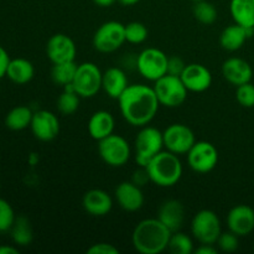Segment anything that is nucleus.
I'll list each match as a JSON object with an SVG mask.
<instances>
[{"instance_id":"1","label":"nucleus","mask_w":254,"mask_h":254,"mask_svg":"<svg viewBox=\"0 0 254 254\" xmlns=\"http://www.w3.org/2000/svg\"><path fill=\"white\" fill-rule=\"evenodd\" d=\"M122 117L134 127H145L155 118L160 103L153 87L129 84L118 98Z\"/></svg>"},{"instance_id":"2","label":"nucleus","mask_w":254,"mask_h":254,"mask_svg":"<svg viewBox=\"0 0 254 254\" xmlns=\"http://www.w3.org/2000/svg\"><path fill=\"white\" fill-rule=\"evenodd\" d=\"M171 231L156 218H145L134 227L131 243L141 254H160L168 250Z\"/></svg>"},{"instance_id":"3","label":"nucleus","mask_w":254,"mask_h":254,"mask_svg":"<svg viewBox=\"0 0 254 254\" xmlns=\"http://www.w3.org/2000/svg\"><path fill=\"white\" fill-rule=\"evenodd\" d=\"M146 171L153 184L160 188H171L183 176V164L176 154L166 150L156 154L146 165Z\"/></svg>"},{"instance_id":"4","label":"nucleus","mask_w":254,"mask_h":254,"mask_svg":"<svg viewBox=\"0 0 254 254\" xmlns=\"http://www.w3.org/2000/svg\"><path fill=\"white\" fill-rule=\"evenodd\" d=\"M135 161L140 168H146L149 161L164 148L163 131L154 127H141L135 138Z\"/></svg>"},{"instance_id":"5","label":"nucleus","mask_w":254,"mask_h":254,"mask_svg":"<svg viewBox=\"0 0 254 254\" xmlns=\"http://www.w3.org/2000/svg\"><path fill=\"white\" fill-rule=\"evenodd\" d=\"M153 88L160 106L168 108L180 107L188 98L189 91L179 76L166 73L165 76L154 82Z\"/></svg>"},{"instance_id":"6","label":"nucleus","mask_w":254,"mask_h":254,"mask_svg":"<svg viewBox=\"0 0 254 254\" xmlns=\"http://www.w3.org/2000/svg\"><path fill=\"white\" fill-rule=\"evenodd\" d=\"M191 233L200 245H216L222 233L221 221L212 210H201L191 221Z\"/></svg>"},{"instance_id":"7","label":"nucleus","mask_w":254,"mask_h":254,"mask_svg":"<svg viewBox=\"0 0 254 254\" xmlns=\"http://www.w3.org/2000/svg\"><path fill=\"white\" fill-rule=\"evenodd\" d=\"M169 57L161 50L148 47L136 56V69L148 81H158L168 73Z\"/></svg>"},{"instance_id":"8","label":"nucleus","mask_w":254,"mask_h":254,"mask_svg":"<svg viewBox=\"0 0 254 254\" xmlns=\"http://www.w3.org/2000/svg\"><path fill=\"white\" fill-rule=\"evenodd\" d=\"M102 71L93 62H83L78 64L72 82L74 92L81 98L94 97L102 89Z\"/></svg>"},{"instance_id":"9","label":"nucleus","mask_w":254,"mask_h":254,"mask_svg":"<svg viewBox=\"0 0 254 254\" xmlns=\"http://www.w3.org/2000/svg\"><path fill=\"white\" fill-rule=\"evenodd\" d=\"M98 154L107 165L121 168L130 159V145L123 136L113 133L98 141Z\"/></svg>"},{"instance_id":"10","label":"nucleus","mask_w":254,"mask_h":254,"mask_svg":"<svg viewBox=\"0 0 254 254\" xmlns=\"http://www.w3.org/2000/svg\"><path fill=\"white\" fill-rule=\"evenodd\" d=\"M126 42L124 25L119 21H107L93 35L94 49L102 54H111L121 49Z\"/></svg>"},{"instance_id":"11","label":"nucleus","mask_w":254,"mask_h":254,"mask_svg":"<svg viewBox=\"0 0 254 254\" xmlns=\"http://www.w3.org/2000/svg\"><path fill=\"white\" fill-rule=\"evenodd\" d=\"M188 163L195 173H210L218 164L217 149L210 141H196L188 153Z\"/></svg>"},{"instance_id":"12","label":"nucleus","mask_w":254,"mask_h":254,"mask_svg":"<svg viewBox=\"0 0 254 254\" xmlns=\"http://www.w3.org/2000/svg\"><path fill=\"white\" fill-rule=\"evenodd\" d=\"M163 135L164 146L166 148V150L171 151L176 155L188 154L193 144L196 143L195 134L191 130V128L181 123L169 126L163 131Z\"/></svg>"},{"instance_id":"13","label":"nucleus","mask_w":254,"mask_h":254,"mask_svg":"<svg viewBox=\"0 0 254 254\" xmlns=\"http://www.w3.org/2000/svg\"><path fill=\"white\" fill-rule=\"evenodd\" d=\"M30 128L37 140L51 141L59 135L60 121L55 113L41 109L34 113Z\"/></svg>"},{"instance_id":"14","label":"nucleus","mask_w":254,"mask_h":254,"mask_svg":"<svg viewBox=\"0 0 254 254\" xmlns=\"http://www.w3.org/2000/svg\"><path fill=\"white\" fill-rule=\"evenodd\" d=\"M76 54V44L66 34L52 35L46 44V55L52 64L74 61Z\"/></svg>"},{"instance_id":"15","label":"nucleus","mask_w":254,"mask_h":254,"mask_svg":"<svg viewBox=\"0 0 254 254\" xmlns=\"http://www.w3.org/2000/svg\"><path fill=\"white\" fill-rule=\"evenodd\" d=\"M227 227L238 237H246L254 231V210L248 205H236L227 215Z\"/></svg>"},{"instance_id":"16","label":"nucleus","mask_w":254,"mask_h":254,"mask_svg":"<svg viewBox=\"0 0 254 254\" xmlns=\"http://www.w3.org/2000/svg\"><path fill=\"white\" fill-rule=\"evenodd\" d=\"M180 78L188 91L195 92V93L207 91L212 84V74L210 69L201 64H186Z\"/></svg>"},{"instance_id":"17","label":"nucleus","mask_w":254,"mask_h":254,"mask_svg":"<svg viewBox=\"0 0 254 254\" xmlns=\"http://www.w3.org/2000/svg\"><path fill=\"white\" fill-rule=\"evenodd\" d=\"M114 195L119 207L127 212H135L144 205V193L141 188L133 181H123L119 184L116 188Z\"/></svg>"},{"instance_id":"18","label":"nucleus","mask_w":254,"mask_h":254,"mask_svg":"<svg viewBox=\"0 0 254 254\" xmlns=\"http://www.w3.org/2000/svg\"><path fill=\"white\" fill-rule=\"evenodd\" d=\"M222 76L227 82L238 87L252 81V66L246 60L240 57H231L222 64Z\"/></svg>"},{"instance_id":"19","label":"nucleus","mask_w":254,"mask_h":254,"mask_svg":"<svg viewBox=\"0 0 254 254\" xmlns=\"http://www.w3.org/2000/svg\"><path fill=\"white\" fill-rule=\"evenodd\" d=\"M84 211L94 217H103L113 208V200L111 195L101 189H92L87 191L82 198Z\"/></svg>"},{"instance_id":"20","label":"nucleus","mask_w":254,"mask_h":254,"mask_svg":"<svg viewBox=\"0 0 254 254\" xmlns=\"http://www.w3.org/2000/svg\"><path fill=\"white\" fill-rule=\"evenodd\" d=\"M158 218L171 231L180 230L185 220V208L178 200H166L160 205L158 211Z\"/></svg>"},{"instance_id":"21","label":"nucleus","mask_w":254,"mask_h":254,"mask_svg":"<svg viewBox=\"0 0 254 254\" xmlns=\"http://www.w3.org/2000/svg\"><path fill=\"white\" fill-rule=\"evenodd\" d=\"M129 82L127 73L121 67H111L106 69L102 76V89L111 98L118 101L123 92L128 88Z\"/></svg>"},{"instance_id":"22","label":"nucleus","mask_w":254,"mask_h":254,"mask_svg":"<svg viewBox=\"0 0 254 254\" xmlns=\"http://www.w3.org/2000/svg\"><path fill=\"white\" fill-rule=\"evenodd\" d=\"M254 29H246L238 24H232L223 29L220 35V45L226 51H237L245 45L248 37L253 34Z\"/></svg>"},{"instance_id":"23","label":"nucleus","mask_w":254,"mask_h":254,"mask_svg":"<svg viewBox=\"0 0 254 254\" xmlns=\"http://www.w3.org/2000/svg\"><path fill=\"white\" fill-rule=\"evenodd\" d=\"M114 126H116V122L112 113L107 111H97L89 118L87 128H88L89 135L94 140L99 141L113 134Z\"/></svg>"},{"instance_id":"24","label":"nucleus","mask_w":254,"mask_h":254,"mask_svg":"<svg viewBox=\"0 0 254 254\" xmlns=\"http://www.w3.org/2000/svg\"><path fill=\"white\" fill-rule=\"evenodd\" d=\"M35 68L34 64L26 59H12L10 60L6 69V77L16 84H26L34 78Z\"/></svg>"},{"instance_id":"25","label":"nucleus","mask_w":254,"mask_h":254,"mask_svg":"<svg viewBox=\"0 0 254 254\" xmlns=\"http://www.w3.org/2000/svg\"><path fill=\"white\" fill-rule=\"evenodd\" d=\"M230 12L236 24L254 29V0H231Z\"/></svg>"},{"instance_id":"26","label":"nucleus","mask_w":254,"mask_h":254,"mask_svg":"<svg viewBox=\"0 0 254 254\" xmlns=\"http://www.w3.org/2000/svg\"><path fill=\"white\" fill-rule=\"evenodd\" d=\"M12 242L20 247H27L34 240V231L31 222L26 216H17L12 227L10 228Z\"/></svg>"},{"instance_id":"27","label":"nucleus","mask_w":254,"mask_h":254,"mask_svg":"<svg viewBox=\"0 0 254 254\" xmlns=\"http://www.w3.org/2000/svg\"><path fill=\"white\" fill-rule=\"evenodd\" d=\"M34 112L26 106H17L12 108L5 117V126L10 130L20 131L29 128Z\"/></svg>"},{"instance_id":"28","label":"nucleus","mask_w":254,"mask_h":254,"mask_svg":"<svg viewBox=\"0 0 254 254\" xmlns=\"http://www.w3.org/2000/svg\"><path fill=\"white\" fill-rule=\"evenodd\" d=\"M79 99H81V97L74 92L72 83L67 84L64 87V92L57 98V109L64 116H71V114L76 113L77 109H78Z\"/></svg>"},{"instance_id":"29","label":"nucleus","mask_w":254,"mask_h":254,"mask_svg":"<svg viewBox=\"0 0 254 254\" xmlns=\"http://www.w3.org/2000/svg\"><path fill=\"white\" fill-rule=\"evenodd\" d=\"M78 64L74 61L62 62V64H54L51 69V78L59 86H67L73 82Z\"/></svg>"},{"instance_id":"30","label":"nucleus","mask_w":254,"mask_h":254,"mask_svg":"<svg viewBox=\"0 0 254 254\" xmlns=\"http://www.w3.org/2000/svg\"><path fill=\"white\" fill-rule=\"evenodd\" d=\"M192 12L195 19L203 25L213 24L218 16V11L216 6L208 0L196 1L195 5H193Z\"/></svg>"},{"instance_id":"31","label":"nucleus","mask_w":254,"mask_h":254,"mask_svg":"<svg viewBox=\"0 0 254 254\" xmlns=\"http://www.w3.org/2000/svg\"><path fill=\"white\" fill-rule=\"evenodd\" d=\"M168 250L173 254H191L193 253L195 248H193V242L190 236L176 231L171 233Z\"/></svg>"},{"instance_id":"32","label":"nucleus","mask_w":254,"mask_h":254,"mask_svg":"<svg viewBox=\"0 0 254 254\" xmlns=\"http://www.w3.org/2000/svg\"><path fill=\"white\" fill-rule=\"evenodd\" d=\"M124 31H126V41L134 45L143 44L149 35L145 25L139 21H131L124 25Z\"/></svg>"},{"instance_id":"33","label":"nucleus","mask_w":254,"mask_h":254,"mask_svg":"<svg viewBox=\"0 0 254 254\" xmlns=\"http://www.w3.org/2000/svg\"><path fill=\"white\" fill-rule=\"evenodd\" d=\"M14 208L6 200L0 197V232H7L15 222Z\"/></svg>"},{"instance_id":"34","label":"nucleus","mask_w":254,"mask_h":254,"mask_svg":"<svg viewBox=\"0 0 254 254\" xmlns=\"http://www.w3.org/2000/svg\"><path fill=\"white\" fill-rule=\"evenodd\" d=\"M236 99L238 103L245 108H253L254 107V84L248 83L241 84L236 91Z\"/></svg>"},{"instance_id":"35","label":"nucleus","mask_w":254,"mask_h":254,"mask_svg":"<svg viewBox=\"0 0 254 254\" xmlns=\"http://www.w3.org/2000/svg\"><path fill=\"white\" fill-rule=\"evenodd\" d=\"M238 246H240V240H238V236L235 235L233 232H231L230 230L227 232H222L220 235L217 240V247L220 248L222 252L226 253H232L235 251L238 250Z\"/></svg>"},{"instance_id":"36","label":"nucleus","mask_w":254,"mask_h":254,"mask_svg":"<svg viewBox=\"0 0 254 254\" xmlns=\"http://www.w3.org/2000/svg\"><path fill=\"white\" fill-rule=\"evenodd\" d=\"M88 254H119V250L111 243H96L87 250Z\"/></svg>"},{"instance_id":"37","label":"nucleus","mask_w":254,"mask_h":254,"mask_svg":"<svg viewBox=\"0 0 254 254\" xmlns=\"http://www.w3.org/2000/svg\"><path fill=\"white\" fill-rule=\"evenodd\" d=\"M186 64L184 60L179 56H171L169 57L168 61V73L173 74V76H181L183 71L185 69Z\"/></svg>"},{"instance_id":"38","label":"nucleus","mask_w":254,"mask_h":254,"mask_svg":"<svg viewBox=\"0 0 254 254\" xmlns=\"http://www.w3.org/2000/svg\"><path fill=\"white\" fill-rule=\"evenodd\" d=\"M133 181L134 184H136L138 186H144L148 181H150V178H149V174L146 171L145 168H140L139 170H136L135 173L133 174Z\"/></svg>"},{"instance_id":"39","label":"nucleus","mask_w":254,"mask_h":254,"mask_svg":"<svg viewBox=\"0 0 254 254\" xmlns=\"http://www.w3.org/2000/svg\"><path fill=\"white\" fill-rule=\"evenodd\" d=\"M10 60L11 59L9 57V54L6 52V50L2 46H0V79L4 76H6L7 64H9Z\"/></svg>"},{"instance_id":"40","label":"nucleus","mask_w":254,"mask_h":254,"mask_svg":"<svg viewBox=\"0 0 254 254\" xmlns=\"http://www.w3.org/2000/svg\"><path fill=\"white\" fill-rule=\"evenodd\" d=\"M193 253L196 254H216L217 253V248L215 247V245H200V247L196 248L193 251Z\"/></svg>"},{"instance_id":"41","label":"nucleus","mask_w":254,"mask_h":254,"mask_svg":"<svg viewBox=\"0 0 254 254\" xmlns=\"http://www.w3.org/2000/svg\"><path fill=\"white\" fill-rule=\"evenodd\" d=\"M0 254H19V250L14 246H0Z\"/></svg>"},{"instance_id":"42","label":"nucleus","mask_w":254,"mask_h":254,"mask_svg":"<svg viewBox=\"0 0 254 254\" xmlns=\"http://www.w3.org/2000/svg\"><path fill=\"white\" fill-rule=\"evenodd\" d=\"M116 1L117 0H93L94 4L98 5V6L101 7H108L111 6V5H113Z\"/></svg>"},{"instance_id":"43","label":"nucleus","mask_w":254,"mask_h":254,"mask_svg":"<svg viewBox=\"0 0 254 254\" xmlns=\"http://www.w3.org/2000/svg\"><path fill=\"white\" fill-rule=\"evenodd\" d=\"M117 1H119L124 6H133V5L138 4L140 0H117Z\"/></svg>"},{"instance_id":"44","label":"nucleus","mask_w":254,"mask_h":254,"mask_svg":"<svg viewBox=\"0 0 254 254\" xmlns=\"http://www.w3.org/2000/svg\"><path fill=\"white\" fill-rule=\"evenodd\" d=\"M191 1H193V2H196V1H202V0H191Z\"/></svg>"}]
</instances>
